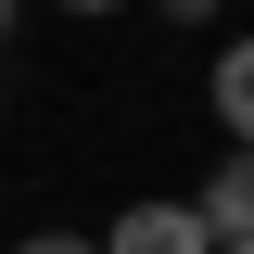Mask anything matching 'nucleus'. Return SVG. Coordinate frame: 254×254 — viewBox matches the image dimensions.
I'll use <instances>...</instances> for the list:
<instances>
[{
	"label": "nucleus",
	"instance_id": "1",
	"mask_svg": "<svg viewBox=\"0 0 254 254\" xmlns=\"http://www.w3.org/2000/svg\"><path fill=\"white\" fill-rule=\"evenodd\" d=\"M102 254H216V242H203L190 203H127V216L102 229Z\"/></svg>",
	"mask_w": 254,
	"mask_h": 254
},
{
	"label": "nucleus",
	"instance_id": "2",
	"mask_svg": "<svg viewBox=\"0 0 254 254\" xmlns=\"http://www.w3.org/2000/svg\"><path fill=\"white\" fill-rule=\"evenodd\" d=\"M190 216H203V242H254V153H229L216 178L190 190Z\"/></svg>",
	"mask_w": 254,
	"mask_h": 254
},
{
	"label": "nucleus",
	"instance_id": "3",
	"mask_svg": "<svg viewBox=\"0 0 254 254\" xmlns=\"http://www.w3.org/2000/svg\"><path fill=\"white\" fill-rule=\"evenodd\" d=\"M216 127H229V153H254V38L216 51Z\"/></svg>",
	"mask_w": 254,
	"mask_h": 254
},
{
	"label": "nucleus",
	"instance_id": "4",
	"mask_svg": "<svg viewBox=\"0 0 254 254\" xmlns=\"http://www.w3.org/2000/svg\"><path fill=\"white\" fill-rule=\"evenodd\" d=\"M13 254H102V242H76V229H26Z\"/></svg>",
	"mask_w": 254,
	"mask_h": 254
},
{
	"label": "nucleus",
	"instance_id": "5",
	"mask_svg": "<svg viewBox=\"0 0 254 254\" xmlns=\"http://www.w3.org/2000/svg\"><path fill=\"white\" fill-rule=\"evenodd\" d=\"M153 13H178V26H203V13H216V0H153Z\"/></svg>",
	"mask_w": 254,
	"mask_h": 254
},
{
	"label": "nucleus",
	"instance_id": "6",
	"mask_svg": "<svg viewBox=\"0 0 254 254\" xmlns=\"http://www.w3.org/2000/svg\"><path fill=\"white\" fill-rule=\"evenodd\" d=\"M64 13H127V0H64Z\"/></svg>",
	"mask_w": 254,
	"mask_h": 254
},
{
	"label": "nucleus",
	"instance_id": "7",
	"mask_svg": "<svg viewBox=\"0 0 254 254\" xmlns=\"http://www.w3.org/2000/svg\"><path fill=\"white\" fill-rule=\"evenodd\" d=\"M0 38H13V0H0Z\"/></svg>",
	"mask_w": 254,
	"mask_h": 254
},
{
	"label": "nucleus",
	"instance_id": "8",
	"mask_svg": "<svg viewBox=\"0 0 254 254\" xmlns=\"http://www.w3.org/2000/svg\"><path fill=\"white\" fill-rule=\"evenodd\" d=\"M216 254H254V242H216Z\"/></svg>",
	"mask_w": 254,
	"mask_h": 254
}]
</instances>
